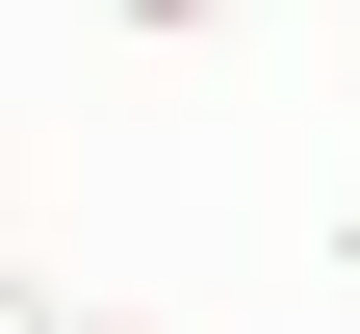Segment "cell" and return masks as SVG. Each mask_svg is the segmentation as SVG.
<instances>
[{
	"mask_svg": "<svg viewBox=\"0 0 360 334\" xmlns=\"http://www.w3.org/2000/svg\"><path fill=\"white\" fill-rule=\"evenodd\" d=\"M103 26H129V52H206V26H232V0H103Z\"/></svg>",
	"mask_w": 360,
	"mask_h": 334,
	"instance_id": "cell-1",
	"label": "cell"
},
{
	"mask_svg": "<svg viewBox=\"0 0 360 334\" xmlns=\"http://www.w3.org/2000/svg\"><path fill=\"white\" fill-rule=\"evenodd\" d=\"M0 334H103V309H52V283H0Z\"/></svg>",
	"mask_w": 360,
	"mask_h": 334,
	"instance_id": "cell-2",
	"label": "cell"
}]
</instances>
